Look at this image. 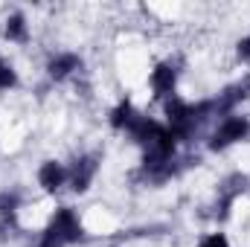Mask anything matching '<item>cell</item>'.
I'll return each instance as SVG.
<instances>
[{"label":"cell","mask_w":250,"mask_h":247,"mask_svg":"<svg viewBox=\"0 0 250 247\" xmlns=\"http://www.w3.org/2000/svg\"><path fill=\"white\" fill-rule=\"evenodd\" d=\"M79 239H82V224H79L76 212L67 209V206H62V209H56L50 227L44 230L41 247H64V245L79 242Z\"/></svg>","instance_id":"obj_1"},{"label":"cell","mask_w":250,"mask_h":247,"mask_svg":"<svg viewBox=\"0 0 250 247\" xmlns=\"http://www.w3.org/2000/svg\"><path fill=\"white\" fill-rule=\"evenodd\" d=\"M245 134H248V120H242V117H227V120H221L218 131L212 134V143H209V145L218 151V148H227V145L239 143Z\"/></svg>","instance_id":"obj_2"},{"label":"cell","mask_w":250,"mask_h":247,"mask_svg":"<svg viewBox=\"0 0 250 247\" xmlns=\"http://www.w3.org/2000/svg\"><path fill=\"white\" fill-rule=\"evenodd\" d=\"M67 178H70V172L64 169L62 163H56V160H47L38 169V184H41V189H47V192H56Z\"/></svg>","instance_id":"obj_3"},{"label":"cell","mask_w":250,"mask_h":247,"mask_svg":"<svg viewBox=\"0 0 250 247\" xmlns=\"http://www.w3.org/2000/svg\"><path fill=\"white\" fill-rule=\"evenodd\" d=\"M93 175H96V160L93 157H82V160H76V166L70 172V186L76 192H84L90 186V181H93Z\"/></svg>","instance_id":"obj_4"},{"label":"cell","mask_w":250,"mask_h":247,"mask_svg":"<svg viewBox=\"0 0 250 247\" xmlns=\"http://www.w3.org/2000/svg\"><path fill=\"white\" fill-rule=\"evenodd\" d=\"M175 79H178L175 67H172V64H160V67L151 73V90H154L157 96H172V90H175Z\"/></svg>","instance_id":"obj_5"},{"label":"cell","mask_w":250,"mask_h":247,"mask_svg":"<svg viewBox=\"0 0 250 247\" xmlns=\"http://www.w3.org/2000/svg\"><path fill=\"white\" fill-rule=\"evenodd\" d=\"M73 70H79V59H76L73 53L56 56V59L50 62V76H53V79H64V76H70Z\"/></svg>","instance_id":"obj_6"},{"label":"cell","mask_w":250,"mask_h":247,"mask_svg":"<svg viewBox=\"0 0 250 247\" xmlns=\"http://www.w3.org/2000/svg\"><path fill=\"white\" fill-rule=\"evenodd\" d=\"M6 38H9V41H18V44H23V41L29 38V29H26L23 15H12V18L6 21Z\"/></svg>","instance_id":"obj_7"},{"label":"cell","mask_w":250,"mask_h":247,"mask_svg":"<svg viewBox=\"0 0 250 247\" xmlns=\"http://www.w3.org/2000/svg\"><path fill=\"white\" fill-rule=\"evenodd\" d=\"M134 120H137L134 108H131L128 102H123V105L114 111V117H111V125H114V128H125V131H128V125L134 123Z\"/></svg>","instance_id":"obj_8"},{"label":"cell","mask_w":250,"mask_h":247,"mask_svg":"<svg viewBox=\"0 0 250 247\" xmlns=\"http://www.w3.org/2000/svg\"><path fill=\"white\" fill-rule=\"evenodd\" d=\"M12 84H15V70L0 59V90H9Z\"/></svg>","instance_id":"obj_9"},{"label":"cell","mask_w":250,"mask_h":247,"mask_svg":"<svg viewBox=\"0 0 250 247\" xmlns=\"http://www.w3.org/2000/svg\"><path fill=\"white\" fill-rule=\"evenodd\" d=\"M198 247H230V245H227V239H224L221 233H212V236H207Z\"/></svg>","instance_id":"obj_10"},{"label":"cell","mask_w":250,"mask_h":247,"mask_svg":"<svg viewBox=\"0 0 250 247\" xmlns=\"http://www.w3.org/2000/svg\"><path fill=\"white\" fill-rule=\"evenodd\" d=\"M236 56H239L242 62H250V35L239 41V47H236Z\"/></svg>","instance_id":"obj_11"}]
</instances>
